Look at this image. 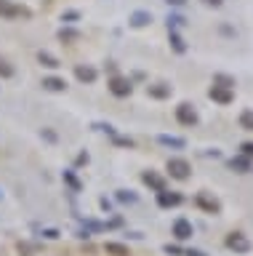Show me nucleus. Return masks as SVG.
Here are the masks:
<instances>
[{
    "label": "nucleus",
    "mask_w": 253,
    "mask_h": 256,
    "mask_svg": "<svg viewBox=\"0 0 253 256\" xmlns=\"http://www.w3.org/2000/svg\"><path fill=\"white\" fill-rule=\"evenodd\" d=\"M203 3H205V6H213V8H216V6H221V3H224V0H203Z\"/></svg>",
    "instance_id": "24"
},
{
    "label": "nucleus",
    "mask_w": 253,
    "mask_h": 256,
    "mask_svg": "<svg viewBox=\"0 0 253 256\" xmlns=\"http://www.w3.org/2000/svg\"><path fill=\"white\" fill-rule=\"evenodd\" d=\"M227 246L235 248V251H248V248H251V243L240 235V232H232V235L227 238Z\"/></svg>",
    "instance_id": "8"
},
{
    "label": "nucleus",
    "mask_w": 253,
    "mask_h": 256,
    "mask_svg": "<svg viewBox=\"0 0 253 256\" xmlns=\"http://www.w3.org/2000/svg\"><path fill=\"white\" fill-rule=\"evenodd\" d=\"M157 203H160L163 208H171V206H179L181 203V195L179 192H157Z\"/></svg>",
    "instance_id": "7"
},
{
    "label": "nucleus",
    "mask_w": 253,
    "mask_h": 256,
    "mask_svg": "<svg viewBox=\"0 0 253 256\" xmlns=\"http://www.w3.org/2000/svg\"><path fill=\"white\" fill-rule=\"evenodd\" d=\"M144 182H147V184H152V187H155L157 192H163V190H165V182H163L157 174H152V171H149V174H144Z\"/></svg>",
    "instance_id": "15"
},
{
    "label": "nucleus",
    "mask_w": 253,
    "mask_h": 256,
    "mask_svg": "<svg viewBox=\"0 0 253 256\" xmlns=\"http://www.w3.org/2000/svg\"><path fill=\"white\" fill-rule=\"evenodd\" d=\"M75 75H77V80H83V83H93V80H96V70L93 67H77Z\"/></svg>",
    "instance_id": "11"
},
{
    "label": "nucleus",
    "mask_w": 253,
    "mask_h": 256,
    "mask_svg": "<svg viewBox=\"0 0 253 256\" xmlns=\"http://www.w3.org/2000/svg\"><path fill=\"white\" fill-rule=\"evenodd\" d=\"M149 96H155V99H168V96H171V86H165V83L149 86Z\"/></svg>",
    "instance_id": "10"
},
{
    "label": "nucleus",
    "mask_w": 253,
    "mask_h": 256,
    "mask_svg": "<svg viewBox=\"0 0 253 256\" xmlns=\"http://www.w3.org/2000/svg\"><path fill=\"white\" fill-rule=\"evenodd\" d=\"M152 22V14H147V11H136L131 16V24L133 27H144V24H149Z\"/></svg>",
    "instance_id": "12"
},
{
    "label": "nucleus",
    "mask_w": 253,
    "mask_h": 256,
    "mask_svg": "<svg viewBox=\"0 0 253 256\" xmlns=\"http://www.w3.org/2000/svg\"><path fill=\"white\" fill-rule=\"evenodd\" d=\"M240 150H243V155H245V158H253V142H245Z\"/></svg>",
    "instance_id": "22"
},
{
    "label": "nucleus",
    "mask_w": 253,
    "mask_h": 256,
    "mask_svg": "<svg viewBox=\"0 0 253 256\" xmlns=\"http://www.w3.org/2000/svg\"><path fill=\"white\" fill-rule=\"evenodd\" d=\"M157 142H160V144H165V147H179V150L187 144L184 139H179V136H165V134H163V136H157Z\"/></svg>",
    "instance_id": "13"
},
{
    "label": "nucleus",
    "mask_w": 253,
    "mask_h": 256,
    "mask_svg": "<svg viewBox=\"0 0 253 256\" xmlns=\"http://www.w3.org/2000/svg\"><path fill=\"white\" fill-rule=\"evenodd\" d=\"M171 43H173V48H176V51H179V54H184V51H187V46H184V40H181V38L176 35V32H171Z\"/></svg>",
    "instance_id": "19"
},
{
    "label": "nucleus",
    "mask_w": 253,
    "mask_h": 256,
    "mask_svg": "<svg viewBox=\"0 0 253 256\" xmlns=\"http://www.w3.org/2000/svg\"><path fill=\"white\" fill-rule=\"evenodd\" d=\"M208 96L213 102H219V104H232L235 102V91L232 88H224V86H211Z\"/></svg>",
    "instance_id": "4"
},
{
    "label": "nucleus",
    "mask_w": 253,
    "mask_h": 256,
    "mask_svg": "<svg viewBox=\"0 0 253 256\" xmlns=\"http://www.w3.org/2000/svg\"><path fill=\"white\" fill-rule=\"evenodd\" d=\"M197 206H200V208H205L208 214H219V200L208 198L205 192H200V195H197Z\"/></svg>",
    "instance_id": "9"
},
{
    "label": "nucleus",
    "mask_w": 253,
    "mask_h": 256,
    "mask_svg": "<svg viewBox=\"0 0 253 256\" xmlns=\"http://www.w3.org/2000/svg\"><path fill=\"white\" fill-rule=\"evenodd\" d=\"M173 235H176L179 240H189L192 238V224H189L187 219H176V224H173Z\"/></svg>",
    "instance_id": "6"
},
{
    "label": "nucleus",
    "mask_w": 253,
    "mask_h": 256,
    "mask_svg": "<svg viewBox=\"0 0 253 256\" xmlns=\"http://www.w3.org/2000/svg\"><path fill=\"white\" fill-rule=\"evenodd\" d=\"M216 86L232 88V86H235V80H232V78H227V75H216Z\"/></svg>",
    "instance_id": "20"
},
{
    "label": "nucleus",
    "mask_w": 253,
    "mask_h": 256,
    "mask_svg": "<svg viewBox=\"0 0 253 256\" xmlns=\"http://www.w3.org/2000/svg\"><path fill=\"white\" fill-rule=\"evenodd\" d=\"M61 40H77V32H64L61 30Z\"/></svg>",
    "instance_id": "23"
},
{
    "label": "nucleus",
    "mask_w": 253,
    "mask_h": 256,
    "mask_svg": "<svg viewBox=\"0 0 253 256\" xmlns=\"http://www.w3.org/2000/svg\"><path fill=\"white\" fill-rule=\"evenodd\" d=\"M176 120L181 126H197V112H195V107L192 104H179L176 107Z\"/></svg>",
    "instance_id": "3"
},
{
    "label": "nucleus",
    "mask_w": 253,
    "mask_h": 256,
    "mask_svg": "<svg viewBox=\"0 0 253 256\" xmlns=\"http://www.w3.org/2000/svg\"><path fill=\"white\" fill-rule=\"evenodd\" d=\"M168 3H171V6H184L187 0H168Z\"/></svg>",
    "instance_id": "25"
},
{
    "label": "nucleus",
    "mask_w": 253,
    "mask_h": 256,
    "mask_svg": "<svg viewBox=\"0 0 253 256\" xmlns=\"http://www.w3.org/2000/svg\"><path fill=\"white\" fill-rule=\"evenodd\" d=\"M43 86L51 88V91H64V88H67V83H64V80H59V78H45Z\"/></svg>",
    "instance_id": "16"
},
{
    "label": "nucleus",
    "mask_w": 253,
    "mask_h": 256,
    "mask_svg": "<svg viewBox=\"0 0 253 256\" xmlns=\"http://www.w3.org/2000/svg\"><path fill=\"white\" fill-rule=\"evenodd\" d=\"M0 75H3V78H11V75H13V67H11V64H5V62H0Z\"/></svg>",
    "instance_id": "21"
},
{
    "label": "nucleus",
    "mask_w": 253,
    "mask_h": 256,
    "mask_svg": "<svg viewBox=\"0 0 253 256\" xmlns=\"http://www.w3.org/2000/svg\"><path fill=\"white\" fill-rule=\"evenodd\" d=\"M240 128L243 131H253V110H243L240 112Z\"/></svg>",
    "instance_id": "14"
},
{
    "label": "nucleus",
    "mask_w": 253,
    "mask_h": 256,
    "mask_svg": "<svg viewBox=\"0 0 253 256\" xmlns=\"http://www.w3.org/2000/svg\"><path fill=\"white\" fill-rule=\"evenodd\" d=\"M37 59H40L43 67H51V70H56V67H59V59H53V56H51V54H45V51H40V56H37Z\"/></svg>",
    "instance_id": "17"
},
{
    "label": "nucleus",
    "mask_w": 253,
    "mask_h": 256,
    "mask_svg": "<svg viewBox=\"0 0 253 256\" xmlns=\"http://www.w3.org/2000/svg\"><path fill=\"white\" fill-rule=\"evenodd\" d=\"M229 166L240 168V171H248V168H251V158H232V160H229Z\"/></svg>",
    "instance_id": "18"
},
{
    "label": "nucleus",
    "mask_w": 253,
    "mask_h": 256,
    "mask_svg": "<svg viewBox=\"0 0 253 256\" xmlns=\"http://www.w3.org/2000/svg\"><path fill=\"white\" fill-rule=\"evenodd\" d=\"M0 14L8 16V19H27V16H29V8L16 6V3H8V0H0Z\"/></svg>",
    "instance_id": "2"
},
{
    "label": "nucleus",
    "mask_w": 253,
    "mask_h": 256,
    "mask_svg": "<svg viewBox=\"0 0 253 256\" xmlns=\"http://www.w3.org/2000/svg\"><path fill=\"white\" fill-rule=\"evenodd\" d=\"M189 171H192V166H189L184 158H171L168 160V174L173 176V179H187Z\"/></svg>",
    "instance_id": "1"
},
{
    "label": "nucleus",
    "mask_w": 253,
    "mask_h": 256,
    "mask_svg": "<svg viewBox=\"0 0 253 256\" xmlns=\"http://www.w3.org/2000/svg\"><path fill=\"white\" fill-rule=\"evenodd\" d=\"M109 91L115 96H128L131 94V80L125 78H112V83H109Z\"/></svg>",
    "instance_id": "5"
}]
</instances>
